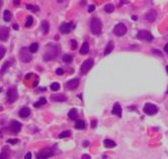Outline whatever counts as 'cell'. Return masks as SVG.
Here are the masks:
<instances>
[{"label": "cell", "instance_id": "484cf974", "mask_svg": "<svg viewBox=\"0 0 168 159\" xmlns=\"http://www.w3.org/2000/svg\"><path fill=\"white\" fill-rule=\"evenodd\" d=\"M26 8H27L28 10L33 11V12H37V11L40 10L39 6H36V5H32V4H27V5H26Z\"/></svg>", "mask_w": 168, "mask_h": 159}, {"label": "cell", "instance_id": "836d02e7", "mask_svg": "<svg viewBox=\"0 0 168 159\" xmlns=\"http://www.w3.org/2000/svg\"><path fill=\"white\" fill-rule=\"evenodd\" d=\"M70 44H71V49L72 50H75L77 48V42H76L75 40H71Z\"/></svg>", "mask_w": 168, "mask_h": 159}, {"label": "cell", "instance_id": "ac0fdd59", "mask_svg": "<svg viewBox=\"0 0 168 159\" xmlns=\"http://www.w3.org/2000/svg\"><path fill=\"white\" fill-rule=\"evenodd\" d=\"M30 115V110L28 108H22L21 110H19V117L20 118H27Z\"/></svg>", "mask_w": 168, "mask_h": 159}, {"label": "cell", "instance_id": "7c38bea8", "mask_svg": "<svg viewBox=\"0 0 168 159\" xmlns=\"http://www.w3.org/2000/svg\"><path fill=\"white\" fill-rule=\"evenodd\" d=\"M9 36V28L6 26H2L0 29V39L2 42H6Z\"/></svg>", "mask_w": 168, "mask_h": 159}, {"label": "cell", "instance_id": "d590c367", "mask_svg": "<svg viewBox=\"0 0 168 159\" xmlns=\"http://www.w3.org/2000/svg\"><path fill=\"white\" fill-rule=\"evenodd\" d=\"M56 73L58 74V75H63V74H64V70H63L62 68H58V69L56 70Z\"/></svg>", "mask_w": 168, "mask_h": 159}, {"label": "cell", "instance_id": "7402d4cb", "mask_svg": "<svg viewBox=\"0 0 168 159\" xmlns=\"http://www.w3.org/2000/svg\"><path fill=\"white\" fill-rule=\"evenodd\" d=\"M42 28H43V32L44 34H48L49 31H50V25L47 20H43L42 21Z\"/></svg>", "mask_w": 168, "mask_h": 159}, {"label": "cell", "instance_id": "ee69618b", "mask_svg": "<svg viewBox=\"0 0 168 159\" xmlns=\"http://www.w3.org/2000/svg\"><path fill=\"white\" fill-rule=\"evenodd\" d=\"M13 28L17 31V29H18V25H13Z\"/></svg>", "mask_w": 168, "mask_h": 159}, {"label": "cell", "instance_id": "603a6c76", "mask_svg": "<svg viewBox=\"0 0 168 159\" xmlns=\"http://www.w3.org/2000/svg\"><path fill=\"white\" fill-rule=\"evenodd\" d=\"M12 64V60L10 61H6L3 65H2V68H1V74H4L5 73V71L10 67V65Z\"/></svg>", "mask_w": 168, "mask_h": 159}, {"label": "cell", "instance_id": "9c48e42d", "mask_svg": "<svg viewBox=\"0 0 168 159\" xmlns=\"http://www.w3.org/2000/svg\"><path fill=\"white\" fill-rule=\"evenodd\" d=\"M113 33H114L116 36L121 37V36H124L127 33V26L124 24H118L114 26V28H113Z\"/></svg>", "mask_w": 168, "mask_h": 159}, {"label": "cell", "instance_id": "f546056e", "mask_svg": "<svg viewBox=\"0 0 168 159\" xmlns=\"http://www.w3.org/2000/svg\"><path fill=\"white\" fill-rule=\"evenodd\" d=\"M63 61L65 62V63H71L73 61V57L72 56H70V55H67V54H65L64 56H63Z\"/></svg>", "mask_w": 168, "mask_h": 159}, {"label": "cell", "instance_id": "7a4b0ae2", "mask_svg": "<svg viewBox=\"0 0 168 159\" xmlns=\"http://www.w3.org/2000/svg\"><path fill=\"white\" fill-rule=\"evenodd\" d=\"M90 29H91V33L95 36H98L101 34V29H102V24L100 21L99 18L97 17H93L90 21Z\"/></svg>", "mask_w": 168, "mask_h": 159}, {"label": "cell", "instance_id": "f6af8a7d", "mask_svg": "<svg viewBox=\"0 0 168 159\" xmlns=\"http://www.w3.org/2000/svg\"><path fill=\"white\" fill-rule=\"evenodd\" d=\"M30 76H33V74H27V75H26V77H25V78H26V79H28V78H29V77H30Z\"/></svg>", "mask_w": 168, "mask_h": 159}, {"label": "cell", "instance_id": "1f68e13d", "mask_svg": "<svg viewBox=\"0 0 168 159\" xmlns=\"http://www.w3.org/2000/svg\"><path fill=\"white\" fill-rule=\"evenodd\" d=\"M51 89H52L53 91H57V90H59V89H60V83H58V82H54V83H52V84H51Z\"/></svg>", "mask_w": 168, "mask_h": 159}, {"label": "cell", "instance_id": "60d3db41", "mask_svg": "<svg viewBox=\"0 0 168 159\" xmlns=\"http://www.w3.org/2000/svg\"><path fill=\"white\" fill-rule=\"evenodd\" d=\"M82 158H83V159H90V155H87V154H84L83 156H82Z\"/></svg>", "mask_w": 168, "mask_h": 159}, {"label": "cell", "instance_id": "bcb514c9", "mask_svg": "<svg viewBox=\"0 0 168 159\" xmlns=\"http://www.w3.org/2000/svg\"><path fill=\"white\" fill-rule=\"evenodd\" d=\"M95 124H96L95 121H93V122H92V128H94V127H95V126H96Z\"/></svg>", "mask_w": 168, "mask_h": 159}, {"label": "cell", "instance_id": "ba28073f", "mask_svg": "<svg viewBox=\"0 0 168 159\" xmlns=\"http://www.w3.org/2000/svg\"><path fill=\"white\" fill-rule=\"evenodd\" d=\"M157 111H158V107L153 103H146L144 105V112L149 116L155 115Z\"/></svg>", "mask_w": 168, "mask_h": 159}, {"label": "cell", "instance_id": "74e56055", "mask_svg": "<svg viewBox=\"0 0 168 159\" xmlns=\"http://www.w3.org/2000/svg\"><path fill=\"white\" fill-rule=\"evenodd\" d=\"M4 54H5V49L3 46H1V59L4 57Z\"/></svg>", "mask_w": 168, "mask_h": 159}, {"label": "cell", "instance_id": "f1b7e54d", "mask_svg": "<svg viewBox=\"0 0 168 159\" xmlns=\"http://www.w3.org/2000/svg\"><path fill=\"white\" fill-rule=\"evenodd\" d=\"M46 102H47V99L46 98H41L39 101H36V103H35V107L36 108H39V107H42V105H44V104H46Z\"/></svg>", "mask_w": 168, "mask_h": 159}, {"label": "cell", "instance_id": "ab89813d", "mask_svg": "<svg viewBox=\"0 0 168 159\" xmlns=\"http://www.w3.org/2000/svg\"><path fill=\"white\" fill-rule=\"evenodd\" d=\"M13 3H14V5H15V6H18V5H19V3H20V0H14V1H13Z\"/></svg>", "mask_w": 168, "mask_h": 159}, {"label": "cell", "instance_id": "d6986e66", "mask_svg": "<svg viewBox=\"0 0 168 159\" xmlns=\"http://www.w3.org/2000/svg\"><path fill=\"white\" fill-rule=\"evenodd\" d=\"M88 52H89V43L84 42L83 45L81 46V49H80V54L81 55H86Z\"/></svg>", "mask_w": 168, "mask_h": 159}, {"label": "cell", "instance_id": "b9f144b4", "mask_svg": "<svg viewBox=\"0 0 168 159\" xmlns=\"http://www.w3.org/2000/svg\"><path fill=\"white\" fill-rule=\"evenodd\" d=\"M153 53H155V54H158L159 56H162V54H161V53H159V51H157V50H153Z\"/></svg>", "mask_w": 168, "mask_h": 159}, {"label": "cell", "instance_id": "5b68a950", "mask_svg": "<svg viewBox=\"0 0 168 159\" xmlns=\"http://www.w3.org/2000/svg\"><path fill=\"white\" fill-rule=\"evenodd\" d=\"M17 98H18L17 90L14 87H10L7 90V102L8 103H13L15 100H17Z\"/></svg>", "mask_w": 168, "mask_h": 159}, {"label": "cell", "instance_id": "4316f807", "mask_svg": "<svg viewBox=\"0 0 168 159\" xmlns=\"http://www.w3.org/2000/svg\"><path fill=\"white\" fill-rule=\"evenodd\" d=\"M29 51L34 54V53H36L37 52V49H39V45H37V43H34V44H32L30 46H29Z\"/></svg>", "mask_w": 168, "mask_h": 159}, {"label": "cell", "instance_id": "c3c4849f", "mask_svg": "<svg viewBox=\"0 0 168 159\" xmlns=\"http://www.w3.org/2000/svg\"><path fill=\"white\" fill-rule=\"evenodd\" d=\"M166 71H167V74H168V66H166Z\"/></svg>", "mask_w": 168, "mask_h": 159}, {"label": "cell", "instance_id": "f35d334b", "mask_svg": "<svg viewBox=\"0 0 168 159\" xmlns=\"http://www.w3.org/2000/svg\"><path fill=\"white\" fill-rule=\"evenodd\" d=\"M24 158H25V159H30V158H32V153H30V152H28V153L25 155V157H24Z\"/></svg>", "mask_w": 168, "mask_h": 159}, {"label": "cell", "instance_id": "7dc6e473", "mask_svg": "<svg viewBox=\"0 0 168 159\" xmlns=\"http://www.w3.org/2000/svg\"><path fill=\"white\" fill-rule=\"evenodd\" d=\"M83 145H84V146H87V145H88V142H84Z\"/></svg>", "mask_w": 168, "mask_h": 159}, {"label": "cell", "instance_id": "44dd1931", "mask_svg": "<svg viewBox=\"0 0 168 159\" xmlns=\"http://www.w3.org/2000/svg\"><path fill=\"white\" fill-rule=\"evenodd\" d=\"M103 145L106 147V148H113V147H116V142L114 141H112V140H109V139H105L104 141H103Z\"/></svg>", "mask_w": 168, "mask_h": 159}, {"label": "cell", "instance_id": "8fae6325", "mask_svg": "<svg viewBox=\"0 0 168 159\" xmlns=\"http://www.w3.org/2000/svg\"><path fill=\"white\" fill-rule=\"evenodd\" d=\"M21 130V124L17 121H12L10 123V126H9V131L11 132L12 134H17L19 133Z\"/></svg>", "mask_w": 168, "mask_h": 159}, {"label": "cell", "instance_id": "8d00e7d4", "mask_svg": "<svg viewBox=\"0 0 168 159\" xmlns=\"http://www.w3.org/2000/svg\"><path fill=\"white\" fill-rule=\"evenodd\" d=\"M94 9H95V6H94V5H89V7H88V12H92V11H94Z\"/></svg>", "mask_w": 168, "mask_h": 159}, {"label": "cell", "instance_id": "5bb4252c", "mask_svg": "<svg viewBox=\"0 0 168 159\" xmlns=\"http://www.w3.org/2000/svg\"><path fill=\"white\" fill-rule=\"evenodd\" d=\"M146 19L149 21V22H153V21H155V19H156L157 17V12L155 10H153V9H151V10H149L147 14H146Z\"/></svg>", "mask_w": 168, "mask_h": 159}, {"label": "cell", "instance_id": "7bdbcfd3", "mask_svg": "<svg viewBox=\"0 0 168 159\" xmlns=\"http://www.w3.org/2000/svg\"><path fill=\"white\" fill-rule=\"evenodd\" d=\"M164 51H165V52H166V53L168 54V43L166 44V45H165V47H164Z\"/></svg>", "mask_w": 168, "mask_h": 159}, {"label": "cell", "instance_id": "30bf717a", "mask_svg": "<svg viewBox=\"0 0 168 159\" xmlns=\"http://www.w3.org/2000/svg\"><path fill=\"white\" fill-rule=\"evenodd\" d=\"M75 25L73 22H65V24H62L60 26V32L62 34H69L72 29H74Z\"/></svg>", "mask_w": 168, "mask_h": 159}, {"label": "cell", "instance_id": "cb8c5ba5", "mask_svg": "<svg viewBox=\"0 0 168 159\" xmlns=\"http://www.w3.org/2000/svg\"><path fill=\"white\" fill-rule=\"evenodd\" d=\"M77 110L76 109H72V110L69 111V113H68V117H69V119L70 120H75L76 118H77Z\"/></svg>", "mask_w": 168, "mask_h": 159}, {"label": "cell", "instance_id": "9a60e30c", "mask_svg": "<svg viewBox=\"0 0 168 159\" xmlns=\"http://www.w3.org/2000/svg\"><path fill=\"white\" fill-rule=\"evenodd\" d=\"M79 85V80L78 79H71V80H69L68 82H67V87L69 88V89H75V88H77Z\"/></svg>", "mask_w": 168, "mask_h": 159}, {"label": "cell", "instance_id": "6da1fadb", "mask_svg": "<svg viewBox=\"0 0 168 159\" xmlns=\"http://www.w3.org/2000/svg\"><path fill=\"white\" fill-rule=\"evenodd\" d=\"M59 55V48L54 45H48L46 47V52L44 55V60L45 61H51L54 60L57 56Z\"/></svg>", "mask_w": 168, "mask_h": 159}, {"label": "cell", "instance_id": "4dcf8cb0", "mask_svg": "<svg viewBox=\"0 0 168 159\" xmlns=\"http://www.w3.org/2000/svg\"><path fill=\"white\" fill-rule=\"evenodd\" d=\"M34 24V18H33V16H27V18H26V22H25V26L26 27H29V26H32Z\"/></svg>", "mask_w": 168, "mask_h": 159}, {"label": "cell", "instance_id": "681fc988", "mask_svg": "<svg viewBox=\"0 0 168 159\" xmlns=\"http://www.w3.org/2000/svg\"><path fill=\"white\" fill-rule=\"evenodd\" d=\"M166 93L168 94V88H167V90H166Z\"/></svg>", "mask_w": 168, "mask_h": 159}, {"label": "cell", "instance_id": "2e32d148", "mask_svg": "<svg viewBox=\"0 0 168 159\" xmlns=\"http://www.w3.org/2000/svg\"><path fill=\"white\" fill-rule=\"evenodd\" d=\"M112 115H117L119 118H121V108H120V103H114L113 108H112V111H111Z\"/></svg>", "mask_w": 168, "mask_h": 159}, {"label": "cell", "instance_id": "ffe728a7", "mask_svg": "<svg viewBox=\"0 0 168 159\" xmlns=\"http://www.w3.org/2000/svg\"><path fill=\"white\" fill-rule=\"evenodd\" d=\"M75 128L77 130H84L85 129V122L83 120H77L75 123Z\"/></svg>", "mask_w": 168, "mask_h": 159}, {"label": "cell", "instance_id": "277c9868", "mask_svg": "<svg viewBox=\"0 0 168 159\" xmlns=\"http://www.w3.org/2000/svg\"><path fill=\"white\" fill-rule=\"evenodd\" d=\"M93 60L92 59H87L82 63L81 67H80V73L81 74H87L89 72V70L92 68L93 66Z\"/></svg>", "mask_w": 168, "mask_h": 159}, {"label": "cell", "instance_id": "e575fe53", "mask_svg": "<svg viewBox=\"0 0 168 159\" xmlns=\"http://www.w3.org/2000/svg\"><path fill=\"white\" fill-rule=\"evenodd\" d=\"M7 143L12 144V145H15V144L18 143V140H17V139H8V140H7Z\"/></svg>", "mask_w": 168, "mask_h": 159}, {"label": "cell", "instance_id": "83f0119b", "mask_svg": "<svg viewBox=\"0 0 168 159\" xmlns=\"http://www.w3.org/2000/svg\"><path fill=\"white\" fill-rule=\"evenodd\" d=\"M104 10H105L108 13L113 12V10H114V6H113L112 4H106V5L104 6Z\"/></svg>", "mask_w": 168, "mask_h": 159}, {"label": "cell", "instance_id": "52a82bcc", "mask_svg": "<svg viewBox=\"0 0 168 159\" xmlns=\"http://www.w3.org/2000/svg\"><path fill=\"white\" fill-rule=\"evenodd\" d=\"M137 37L140 40V41H143V42H151L153 40V36L151 33L147 32V31H141L138 33Z\"/></svg>", "mask_w": 168, "mask_h": 159}, {"label": "cell", "instance_id": "d4e9b609", "mask_svg": "<svg viewBox=\"0 0 168 159\" xmlns=\"http://www.w3.org/2000/svg\"><path fill=\"white\" fill-rule=\"evenodd\" d=\"M3 19L5 21H9L11 19V12L9 10H4V13H3Z\"/></svg>", "mask_w": 168, "mask_h": 159}, {"label": "cell", "instance_id": "d6a6232c", "mask_svg": "<svg viewBox=\"0 0 168 159\" xmlns=\"http://www.w3.org/2000/svg\"><path fill=\"white\" fill-rule=\"evenodd\" d=\"M71 135V132L70 131H64V132H62L60 135H59V138H67V137H69Z\"/></svg>", "mask_w": 168, "mask_h": 159}, {"label": "cell", "instance_id": "4fadbf2b", "mask_svg": "<svg viewBox=\"0 0 168 159\" xmlns=\"http://www.w3.org/2000/svg\"><path fill=\"white\" fill-rule=\"evenodd\" d=\"M51 98L52 100L54 101H59V102H62V101H66L67 100V96L63 93H55V94H52L51 95Z\"/></svg>", "mask_w": 168, "mask_h": 159}, {"label": "cell", "instance_id": "3957f363", "mask_svg": "<svg viewBox=\"0 0 168 159\" xmlns=\"http://www.w3.org/2000/svg\"><path fill=\"white\" fill-rule=\"evenodd\" d=\"M30 51L29 49L27 50L26 48H22V49L20 50V52H19V58H20V60L24 63H28V62L32 61V55H30Z\"/></svg>", "mask_w": 168, "mask_h": 159}, {"label": "cell", "instance_id": "e0dca14e", "mask_svg": "<svg viewBox=\"0 0 168 159\" xmlns=\"http://www.w3.org/2000/svg\"><path fill=\"white\" fill-rule=\"evenodd\" d=\"M113 48H114V43L112 41H109L108 44V46L105 47L104 49V56H106L108 54H110L112 51H113Z\"/></svg>", "mask_w": 168, "mask_h": 159}, {"label": "cell", "instance_id": "8992f818", "mask_svg": "<svg viewBox=\"0 0 168 159\" xmlns=\"http://www.w3.org/2000/svg\"><path fill=\"white\" fill-rule=\"evenodd\" d=\"M54 155V152L51 148H44L36 154V158L39 159H46Z\"/></svg>", "mask_w": 168, "mask_h": 159}]
</instances>
